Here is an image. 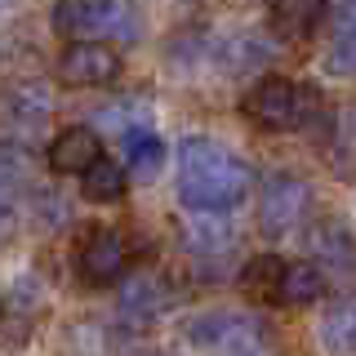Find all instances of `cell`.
<instances>
[{
  "label": "cell",
  "instance_id": "1",
  "mask_svg": "<svg viewBox=\"0 0 356 356\" xmlns=\"http://www.w3.org/2000/svg\"><path fill=\"white\" fill-rule=\"evenodd\" d=\"M254 187L250 161H241L232 147H222L214 138H183L178 147V200L187 209H236Z\"/></svg>",
  "mask_w": 356,
  "mask_h": 356
},
{
  "label": "cell",
  "instance_id": "2",
  "mask_svg": "<svg viewBox=\"0 0 356 356\" xmlns=\"http://www.w3.org/2000/svg\"><path fill=\"white\" fill-rule=\"evenodd\" d=\"M241 111H245V120H254L259 129L285 134V129L312 125V120L321 116V98H316V89H307V85H298V81L263 76V81L241 98Z\"/></svg>",
  "mask_w": 356,
  "mask_h": 356
},
{
  "label": "cell",
  "instance_id": "3",
  "mask_svg": "<svg viewBox=\"0 0 356 356\" xmlns=\"http://www.w3.org/2000/svg\"><path fill=\"white\" fill-rule=\"evenodd\" d=\"M54 31L63 40H138L143 22L129 0H58L54 5Z\"/></svg>",
  "mask_w": 356,
  "mask_h": 356
},
{
  "label": "cell",
  "instance_id": "4",
  "mask_svg": "<svg viewBox=\"0 0 356 356\" xmlns=\"http://www.w3.org/2000/svg\"><path fill=\"white\" fill-rule=\"evenodd\" d=\"M187 343L205 348V352H263L272 343V325L259 312L209 307L187 321Z\"/></svg>",
  "mask_w": 356,
  "mask_h": 356
},
{
  "label": "cell",
  "instance_id": "5",
  "mask_svg": "<svg viewBox=\"0 0 356 356\" xmlns=\"http://www.w3.org/2000/svg\"><path fill=\"white\" fill-rule=\"evenodd\" d=\"M312 214V183L303 174L276 170L259 192V227L267 236H285Z\"/></svg>",
  "mask_w": 356,
  "mask_h": 356
},
{
  "label": "cell",
  "instance_id": "6",
  "mask_svg": "<svg viewBox=\"0 0 356 356\" xmlns=\"http://www.w3.org/2000/svg\"><path fill=\"white\" fill-rule=\"evenodd\" d=\"M76 267H81L85 285H111L129 267V245L116 227H94L76 250Z\"/></svg>",
  "mask_w": 356,
  "mask_h": 356
},
{
  "label": "cell",
  "instance_id": "7",
  "mask_svg": "<svg viewBox=\"0 0 356 356\" xmlns=\"http://www.w3.org/2000/svg\"><path fill=\"white\" fill-rule=\"evenodd\" d=\"M58 76L67 85H111L120 76V54L103 40H76L63 49Z\"/></svg>",
  "mask_w": 356,
  "mask_h": 356
},
{
  "label": "cell",
  "instance_id": "8",
  "mask_svg": "<svg viewBox=\"0 0 356 356\" xmlns=\"http://www.w3.org/2000/svg\"><path fill=\"white\" fill-rule=\"evenodd\" d=\"M0 111H5V120L22 134H36L49 125L54 116V94L44 81H31V76H22V81H9L5 94H0Z\"/></svg>",
  "mask_w": 356,
  "mask_h": 356
},
{
  "label": "cell",
  "instance_id": "9",
  "mask_svg": "<svg viewBox=\"0 0 356 356\" xmlns=\"http://www.w3.org/2000/svg\"><path fill=\"white\" fill-rule=\"evenodd\" d=\"M330 0H267V18H272V31L289 44L307 40L312 31L321 27Z\"/></svg>",
  "mask_w": 356,
  "mask_h": 356
},
{
  "label": "cell",
  "instance_id": "10",
  "mask_svg": "<svg viewBox=\"0 0 356 356\" xmlns=\"http://www.w3.org/2000/svg\"><path fill=\"white\" fill-rule=\"evenodd\" d=\"M103 156V143L89 125H72L49 143V170L54 174H85Z\"/></svg>",
  "mask_w": 356,
  "mask_h": 356
},
{
  "label": "cell",
  "instance_id": "11",
  "mask_svg": "<svg viewBox=\"0 0 356 356\" xmlns=\"http://www.w3.org/2000/svg\"><path fill=\"white\" fill-rule=\"evenodd\" d=\"M334 5V40L325 54L330 76H356V0H330Z\"/></svg>",
  "mask_w": 356,
  "mask_h": 356
},
{
  "label": "cell",
  "instance_id": "12",
  "mask_svg": "<svg viewBox=\"0 0 356 356\" xmlns=\"http://www.w3.org/2000/svg\"><path fill=\"white\" fill-rule=\"evenodd\" d=\"M120 147H125V165H129L134 178H156V174H161V165H165V143H161V134H152L143 120L125 129Z\"/></svg>",
  "mask_w": 356,
  "mask_h": 356
},
{
  "label": "cell",
  "instance_id": "13",
  "mask_svg": "<svg viewBox=\"0 0 356 356\" xmlns=\"http://www.w3.org/2000/svg\"><path fill=\"white\" fill-rule=\"evenodd\" d=\"M325 294V272L312 263H285V276H281V303L289 307H307Z\"/></svg>",
  "mask_w": 356,
  "mask_h": 356
},
{
  "label": "cell",
  "instance_id": "14",
  "mask_svg": "<svg viewBox=\"0 0 356 356\" xmlns=\"http://www.w3.org/2000/svg\"><path fill=\"white\" fill-rule=\"evenodd\" d=\"M81 192H85V200H94V205H111V200L125 196V170H120L116 161H107V156H98L81 174Z\"/></svg>",
  "mask_w": 356,
  "mask_h": 356
},
{
  "label": "cell",
  "instance_id": "15",
  "mask_svg": "<svg viewBox=\"0 0 356 356\" xmlns=\"http://www.w3.org/2000/svg\"><path fill=\"white\" fill-rule=\"evenodd\" d=\"M281 276H285V259H276V254H259V259L245 263L241 285H245V294H254V298L281 303Z\"/></svg>",
  "mask_w": 356,
  "mask_h": 356
},
{
  "label": "cell",
  "instance_id": "16",
  "mask_svg": "<svg viewBox=\"0 0 356 356\" xmlns=\"http://www.w3.org/2000/svg\"><path fill=\"white\" fill-rule=\"evenodd\" d=\"M165 303H170V294H165V285L156 281V276H134L125 285V298H120V307H125L129 316H138V321H152Z\"/></svg>",
  "mask_w": 356,
  "mask_h": 356
},
{
  "label": "cell",
  "instance_id": "17",
  "mask_svg": "<svg viewBox=\"0 0 356 356\" xmlns=\"http://www.w3.org/2000/svg\"><path fill=\"white\" fill-rule=\"evenodd\" d=\"M321 343L334 348V352H356V298L325 312V321H321Z\"/></svg>",
  "mask_w": 356,
  "mask_h": 356
},
{
  "label": "cell",
  "instance_id": "18",
  "mask_svg": "<svg viewBox=\"0 0 356 356\" xmlns=\"http://www.w3.org/2000/svg\"><path fill=\"white\" fill-rule=\"evenodd\" d=\"M218 58H222L227 72H254V67H263L272 58V49H267L259 36H236V40L218 44Z\"/></svg>",
  "mask_w": 356,
  "mask_h": 356
},
{
  "label": "cell",
  "instance_id": "19",
  "mask_svg": "<svg viewBox=\"0 0 356 356\" xmlns=\"http://www.w3.org/2000/svg\"><path fill=\"white\" fill-rule=\"evenodd\" d=\"M312 245H316V254H325V263H339L343 272L356 267V245H352V236L339 227V222H325V227L312 236Z\"/></svg>",
  "mask_w": 356,
  "mask_h": 356
},
{
  "label": "cell",
  "instance_id": "20",
  "mask_svg": "<svg viewBox=\"0 0 356 356\" xmlns=\"http://www.w3.org/2000/svg\"><path fill=\"white\" fill-rule=\"evenodd\" d=\"M9 222H14V209H9V200L0 196V236H5V232H9Z\"/></svg>",
  "mask_w": 356,
  "mask_h": 356
},
{
  "label": "cell",
  "instance_id": "21",
  "mask_svg": "<svg viewBox=\"0 0 356 356\" xmlns=\"http://www.w3.org/2000/svg\"><path fill=\"white\" fill-rule=\"evenodd\" d=\"M9 5H14V0H0V14H5V9H9Z\"/></svg>",
  "mask_w": 356,
  "mask_h": 356
}]
</instances>
